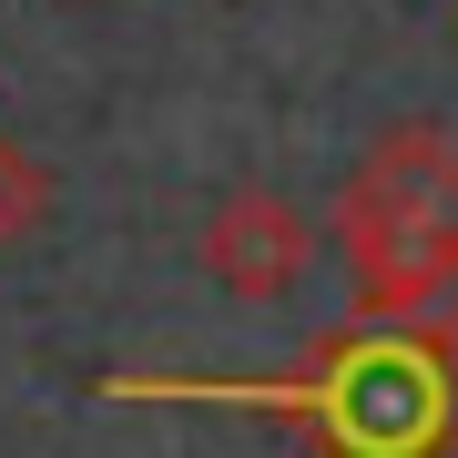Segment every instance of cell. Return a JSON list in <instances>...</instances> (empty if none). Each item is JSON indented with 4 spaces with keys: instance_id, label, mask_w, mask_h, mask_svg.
I'll return each mask as SVG.
<instances>
[{
    "instance_id": "1",
    "label": "cell",
    "mask_w": 458,
    "mask_h": 458,
    "mask_svg": "<svg viewBox=\"0 0 458 458\" xmlns=\"http://www.w3.org/2000/svg\"><path fill=\"white\" fill-rule=\"evenodd\" d=\"M123 408H234L276 418L316 458H458V367L418 327H336L316 336L285 377H102Z\"/></svg>"
},
{
    "instance_id": "3",
    "label": "cell",
    "mask_w": 458,
    "mask_h": 458,
    "mask_svg": "<svg viewBox=\"0 0 458 458\" xmlns=\"http://www.w3.org/2000/svg\"><path fill=\"white\" fill-rule=\"evenodd\" d=\"M316 214L276 194V183H234L225 204L204 214V234H194V255H204V276L234 295V306H285L295 285L316 276Z\"/></svg>"
},
{
    "instance_id": "5",
    "label": "cell",
    "mask_w": 458,
    "mask_h": 458,
    "mask_svg": "<svg viewBox=\"0 0 458 458\" xmlns=\"http://www.w3.org/2000/svg\"><path fill=\"white\" fill-rule=\"evenodd\" d=\"M428 336H438V357L458 367V295H448V306H438V316H428Z\"/></svg>"
},
{
    "instance_id": "2",
    "label": "cell",
    "mask_w": 458,
    "mask_h": 458,
    "mask_svg": "<svg viewBox=\"0 0 458 458\" xmlns=\"http://www.w3.org/2000/svg\"><path fill=\"white\" fill-rule=\"evenodd\" d=\"M336 255L357 276L346 327H418L458 295V132L387 123L336 194Z\"/></svg>"
},
{
    "instance_id": "4",
    "label": "cell",
    "mask_w": 458,
    "mask_h": 458,
    "mask_svg": "<svg viewBox=\"0 0 458 458\" xmlns=\"http://www.w3.org/2000/svg\"><path fill=\"white\" fill-rule=\"evenodd\" d=\"M41 214H51V164L21 143V132H0V255H11V245H31V234H41Z\"/></svg>"
}]
</instances>
